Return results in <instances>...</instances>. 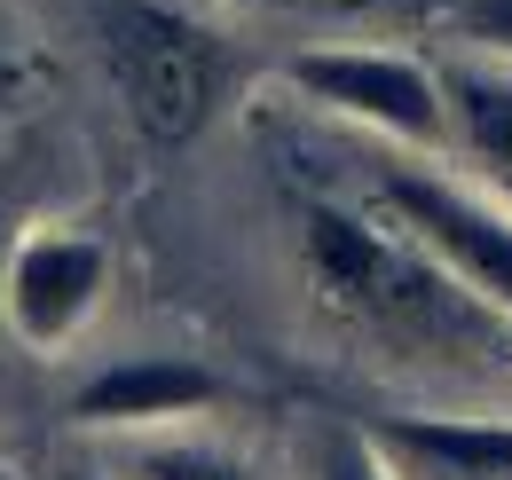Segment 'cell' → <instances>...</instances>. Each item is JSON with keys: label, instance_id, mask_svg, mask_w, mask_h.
<instances>
[{"label": "cell", "instance_id": "cell-1", "mask_svg": "<svg viewBox=\"0 0 512 480\" xmlns=\"http://www.w3.org/2000/svg\"><path fill=\"white\" fill-rule=\"evenodd\" d=\"M300 268L316 307L379 362L434 378H512V315L394 221L355 205H300Z\"/></svg>", "mask_w": 512, "mask_h": 480}, {"label": "cell", "instance_id": "cell-2", "mask_svg": "<svg viewBox=\"0 0 512 480\" xmlns=\"http://www.w3.org/2000/svg\"><path fill=\"white\" fill-rule=\"evenodd\" d=\"M95 40H103V71L127 103L134 134H150L166 150L190 142L229 95L221 32L174 0H95Z\"/></svg>", "mask_w": 512, "mask_h": 480}, {"label": "cell", "instance_id": "cell-3", "mask_svg": "<svg viewBox=\"0 0 512 480\" xmlns=\"http://www.w3.org/2000/svg\"><path fill=\"white\" fill-rule=\"evenodd\" d=\"M292 87L339 119L379 126L386 142H410V150H442L457 134L442 71L418 56H394V48H300Z\"/></svg>", "mask_w": 512, "mask_h": 480}, {"label": "cell", "instance_id": "cell-4", "mask_svg": "<svg viewBox=\"0 0 512 480\" xmlns=\"http://www.w3.org/2000/svg\"><path fill=\"white\" fill-rule=\"evenodd\" d=\"M103 284H111V252L95 229H64V221L24 229L0 260V323L32 355H56L95 323Z\"/></svg>", "mask_w": 512, "mask_h": 480}, {"label": "cell", "instance_id": "cell-5", "mask_svg": "<svg viewBox=\"0 0 512 480\" xmlns=\"http://www.w3.org/2000/svg\"><path fill=\"white\" fill-rule=\"evenodd\" d=\"M371 205L402 237H418L434 260H449L489 307L512 315V213L505 205H481L473 189H457L442 174H418V166H379Z\"/></svg>", "mask_w": 512, "mask_h": 480}, {"label": "cell", "instance_id": "cell-6", "mask_svg": "<svg viewBox=\"0 0 512 480\" xmlns=\"http://www.w3.org/2000/svg\"><path fill=\"white\" fill-rule=\"evenodd\" d=\"M221 402V378L190 355H127L111 370H95L71 394V418L103 425V433H142V425H174Z\"/></svg>", "mask_w": 512, "mask_h": 480}, {"label": "cell", "instance_id": "cell-7", "mask_svg": "<svg viewBox=\"0 0 512 480\" xmlns=\"http://www.w3.org/2000/svg\"><path fill=\"white\" fill-rule=\"evenodd\" d=\"M371 433L418 480H512V418H379Z\"/></svg>", "mask_w": 512, "mask_h": 480}, {"label": "cell", "instance_id": "cell-8", "mask_svg": "<svg viewBox=\"0 0 512 480\" xmlns=\"http://www.w3.org/2000/svg\"><path fill=\"white\" fill-rule=\"evenodd\" d=\"M449 119H457V142L473 150L481 181L497 189V205L512 213V63H449Z\"/></svg>", "mask_w": 512, "mask_h": 480}, {"label": "cell", "instance_id": "cell-9", "mask_svg": "<svg viewBox=\"0 0 512 480\" xmlns=\"http://www.w3.org/2000/svg\"><path fill=\"white\" fill-rule=\"evenodd\" d=\"M300 480H402V465L379 449V433H363V425H316L308 433V457H300Z\"/></svg>", "mask_w": 512, "mask_h": 480}, {"label": "cell", "instance_id": "cell-10", "mask_svg": "<svg viewBox=\"0 0 512 480\" xmlns=\"http://www.w3.org/2000/svg\"><path fill=\"white\" fill-rule=\"evenodd\" d=\"M127 480H253L213 441H142L127 457Z\"/></svg>", "mask_w": 512, "mask_h": 480}, {"label": "cell", "instance_id": "cell-11", "mask_svg": "<svg viewBox=\"0 0 512 480\" xmlns=\"http://www.w3.org/2000/svg\"><path fill=\"white\" fill-rule=\"evenodd\" d=\"M245 8H284V16H449L457 0H245Z\"/></svg>", "mask_w": 512, "mask_h": 480}, {"label": "cell", "instance_id": "cell-12", "mask_svg": "<svg viewBox=\"0 0 512 480\" xmlns=\"http://www.w3.org/2000/svg\"><path fill=\"white\" fill-rule=\"evenodd\" d=\"M465 40H481L489 56H512V0H457L449 8Z\"/></svg>", "mask_w": 512, "mask_h": 480}, {"label": "cell", "instance_id": "cell-13", "mask_svg": "<svg viewBox=\"0 0 512 480\" xmlns=\"http://www.w3.org/2000/svg\"><path fill=\"white\" fill-rule=\"evenodd\" d=\"M16 79V40H8V24H0V87Z\"/></svg>", "mask_w": 512, "mask_h": 480}, {"label": "cell", "instance_id": "cell-14", "mask_svg": "<svg viewBox=\"0 0 512 480\" xmlns=\"http://www.w3.org/2000/svg\"><path fill=\"white\" fill-rule=\"evenodd\" d=\"M0 480H16V473H8V465H0Z\"/></svg>", "mask_w": 512, "mask_h": 480}, {"label": "cell", "instance_id": "cell-15", "mask_svg": "<svg viewBox=\"0 0 512 480\" xmlns=\"http://www.w3.org/2000/svg\"><path fill=\"white\" fill-rule=\"evenodd\" d=\"M64 480H87V473H64Z\"/></svg>", "mask_w": 512, "mask_h": 480}, {"label": "cell", "instance_id": "cell-16", "mask_svg": "<svg viewBox=\"0 0 512 480\" xmlns=\"http://www.w3.org/2000/svg\"><path fill=\"white\" fill-rule=\"evenodd\" d=\"M0 260H8V252H0Z\"/></svg>", "mask_w": 512, "mask_h": 480}]
</instances>
